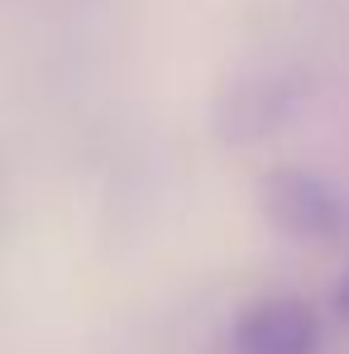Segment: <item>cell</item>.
I'll use <instances>...</instances> for the list:
<instances>
[{
  "mask_svg": "<svg viewBox=\"0 0 349 354\" xmlns=\"http://www.w3.org/2000/svg\"><path fill=\"white\" fill-rule=\"evenodd\" d=\"M230 354H321V316L301 297L254 301L234 321Z\"/></svg>",
  "mask_w": 349,
  "mask_h": 354,
  "instance_id": "obj_2",
  "label": "cell"
},
{
  "mask_svg": "<svg viewBox=\"0 0 349 354\" xmlns=\"http://www.w3.org/2000/svg\"><path fill=\"white\" fill-rule=\"evenodd\" d=\"M263 216L292 239H335L345 230V201L326 177L306 168H278L258 182Z\"/></svg>",
  "mask_w": 349,
  "mask_h": 354,
  "instance_id": "obj_1",
  "label": "cell"
},
{
  "mask_svg": "<svg viewBox=\"0 0 349 354\" xmlns=\"http://www.w3.org/2000/svg\"><path fill=\"white\" fill-rule=\"evenodd\" d=\"M335 311H345V316H349V273H345V283L335 288Z\"/></svg>",
  "mask_w": 349,
  "mask_h": 354,
  "instance_id": "obj_3",
  "label": "cell"
}]
</instances>
